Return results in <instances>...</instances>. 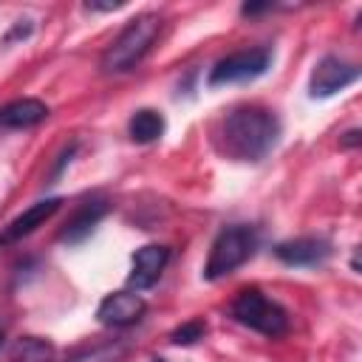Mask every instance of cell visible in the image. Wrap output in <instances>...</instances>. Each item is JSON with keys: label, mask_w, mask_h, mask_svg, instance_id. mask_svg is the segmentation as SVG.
<instances>
[{"label": "cell", "mask_w": 362, "mask_h": 362, "mask_svg": "<svg viewBox=\"0 0 362 362\" xmlns=\"http://www.w3.org/2000/svg\"><path fill=\"white\" fill-rule=\"evenodd\" d=\"M204 334H206V322L189 320V322H181L178 328L170 331V342L173 345H195L198 339H204Z\"/></svg>", "instance_id": "16"}, {"label": "cell", "mask_w": 362, "mask_h": 362, "mask_svg": "<svg viewBox=\"0 0 362 362\" xmlns=\"http://www.w3.org/2000/svg\"><path fill=\"white\" fill-rule=\"evenodd\" d=\"M331 252H334V246L322 235H303V238H291V240H283L274 246V257L280 263L297 266V269L320 266L331 257Z\"/></svg>", "instance_id": "7"}, {"label": "cell", "mask_w": 362, "mask_h": 362, "mask_svg": "<svg viewBox=\"0 0 362 362\" xmlns=\"http://www.w3.org/2000/svg\"><path fill=\"white\" fill-rule=\"evenodd\" d=\"M158 34H161V17L158 14L144 11V14L133 17L119 31V37L105 48V54L99 59V71L107 74V76L110 74H127V71H133L147 57V51L158 40Z\"/></svg>", "instance_id": "2"}, {"label": "cell", "mask_w": 362, "mask_h": 362, "mask_svg": "<svg viewBox=\"0 0 362 362\" xmlns=\"http://www.w3.org/2000/svg\"><path fill=\"white\" fill-rule=\"evenodd\" d=\"M127 130H130V139H133L136 144L158 141V139L164 136V116H161L158 110H153V107H141V110H136V113L130 116Z\"/></svg>", "instance_id": "13"}, {"label": "cell", "mask_w": 362, "mask_h": 362, "mask_svg": "<svg viewBox=\"0 0 362 362\" xmlns=\"http://www.w3.org/2000/svg\"><path fill=\"white\" fill-rule=\"evenodd\" d=\"M150 362H167V359H161V356H153V359H150Z\"/></svg>", "instance_id": "19"}, {"label": "cell", "mask_w": 362, "mask_h": 362, "mask_svg": "<svg viewBox=\"0 0 362 362\" xmlns=\"http://www.w3.org/2000/svg\"><path fill=\"white\" fill-rule=\"evenodd\" d=\"M167 260H170V249L161 246V243H147V246L136 249L133 263H130V274H127V286L136 288V291L156 286Z\"/></svg>", "instance_id": "9"}, {"label": "cell", "mask_w": 362, "mask_h": 362, "mask_svg": "<svg viewBox=\"0 0 362 362\" xmlns=\"http://www.w3.org/2000/svg\"><path fill=\"white\" fill-rule=\"evenodd\" d=\"M51 356H54L51 342L40 339V337H23L14 348L11 362H51Z\"/></svg>", "instance_id": "15"}, {"label": "cell", "mask_w": 362, "mask_h": 362, "mask_svg": "<svg viewBox=\"0 0 362 362\" xmlns=\"http://www.w3.org/2000/svg\"><path fill=\"white\" fill-rule=\"evenodd\" d=\"M356 79H359V68H356V65H351V62H345V59L328 54V57H322V59L314 65V71H311L308 96H311V99H328V96H334L337 90L348 88V85L356 82Z\"/></svg>", "instance_id": "6"}, {"label": "cell", "mask_w": 362, "mask_h": 362, "mask_svg": "<svg viewBox=\"0 0 362 362\" xmlns=\"http://www.w3.org/2000/svg\"><path fill=\"white\" fill-rule=\"evenodd\" d=\"M232 317H235V322H240L263 337H280L288 331V311L277 300L266 297L260 288L238 291V297L232 303Z\"/></svg>", "instance_id": "4"}, {"label": "cell", "mask_w": 362, "mask_h": 362, "mask_svg": "<svg viewBox=\"0 0 362 362\" xmlns=\"http://www.w3.org/2000/svg\"><path fill=\"white\" fill-rule=\"evenodd\" d=\"M62 206V198H45V201H37V204H31L25 212H20L6 229H3V235H0V246H6V243H17V240H23L25 235H31L37 226H42L57 209Z\"/></svg>", "instance_id": "10"}, {"label": "cell", "mask_w": 362, "mask_h": 362, "mask_svg": "<svg viewBox=\"0 0 362 362\" xmlns=\"http://www.w3.org/2000/svg\"><path fill=\"white\" fill-rule=\"evenodd\" d=\"M127 354H130V342L110 339V342H99V345H90V348H82V351L71 354L65 362H124Z\"/></svg>", "instance_id": "14"}, {"label": "cell", "mask_w": 362, "mask_h": 362, "mask_svg": "<svg viewBox=\"0 0 362 362\" xmlns=\"http://www.w3.org/2000/svg\"><path fill=\"white\" fill-rule=\"evenodd\" d=\"M48 105L42 99L34 96H23L14 102L0 105V130H23V127H34L40 122L48 119Z\"/></svg>", "instance_id": "11"}, {"label": "cell", "mask_w": 362, "mask_h": 362, "mask_svg": "<svg viewBox=\"0 0 362 362\" xmlns=\"http://www.w3.org/2000/svg\"><path fill=\"white\" fill-rule=\"evenodd\" d=\"M272 65V51L269 48H246V51H235L223 59H218L209 68L206 85L218 88V85H235V82H252L257 76H263Z\"/></svg>", "instance_id": "5"}, {"label": "cell", "mask_w": 362, "mask_h": 362, "mask_svg": "<svg viewBox=\"0 0 362 362\" xmlns=\"http://www.w3.org/2000/svg\"><path fill=\"white\" fill-rule=\"evenodd\" d=\"M359 144H362V130H359V127L348 130V133L339 139V147H359Z\"/></svg>", "instance_id": "18"}, {"label": "cell", "mask_w": 362, "mask_h": 362, "mask_svg": "<svg viewBox=\"0 0 362 362\" xmlns=\"http://www.w3.org/2000/svg\"><path fill=\"white\" fill-rule=\"evenodd\" d=\"M105 212H107V204H105V201H85V204L65 221V226H62V232H59V240H62V243H82V240L93 232V226L105 218Z\"/></svg>", "instance_id": "12"}, {"label": "cell", "mask_w": 362, "mask_h": 362, "mask_svg": "<svg viewBox=\"0 0 362 362\" xmlns=\"http://www.w3.org/2000/svg\"><path fill=\"white\" fill-rule=\"evenodd\" d=\"M0 345H3V328H0Z\"/></svg>", "instance_id": "20"}, {"label": "cell", "mask_w": 362, "mask_h": 362, "mask_svg": "<svg viewBox=\"0 0 362 362\" xmlns=\"http://www.w3.org/2000/svg\"><path fill=\"white\" fill-rule=\"evenodd\" d=\"M277 139L280 122L272 110L260 105H243L229 110L215 130V147L232 161H260L274 150Z\"/></svg>", "instance_id": "1"}, {"label": "cell", "mask_w": 362, "mask_h": 362, "mask_svg": "<svg viewBox=\"0 0 362 362\" xmlns=\"http://www.w3.org/2000/svg\"><path fill=\"white\" fill-rule=\"evenodd\" d=\"M147 311V303L141 294L136 291H113L107 294L99 308H96V320L102 325H110V328H127V325H136Z\"/></svg>", "instance_id": "8"}, {"label": "cell", "mask_w": 362, "mask_h": 362, "mask_svg": "<svg viewBox=\"0 0 362 362\" xmlns=\"http://www.w3.org/2000/svg\"><path fill=\"white\" fill-rule=\"evenodd\" d=\"M122 6H124V0H113V3H93V0H88V3H85L88 11H116V8H122Z\"/></svg>", "instance_id": "17"}, {"label": "cell", "mask_w": 362, "mask_h": 362, "mask_svg": "<svg viewBox=\"0 0 362 362\" xmlns=\"http://www.w3.org/2000/svg\"><path fill=\"white\" fill-rule=\"evenodd\" d=\"M257 249V229L249 223H232L223 226L212 246H209V257L204 263V280H221L226 274H232L235 269H240Z\"/></svg>", "instance_id": "3"}]
</instances>
